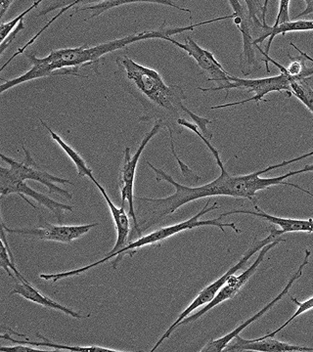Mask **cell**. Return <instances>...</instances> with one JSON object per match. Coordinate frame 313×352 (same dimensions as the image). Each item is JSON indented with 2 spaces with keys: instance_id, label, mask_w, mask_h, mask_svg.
Returning <instances> with one entry per match:
<instances>
[{
  "instance_id": "cell-26",
  "label": "cell",
  "mask_w": 313,
  "mask_h": 352,
  "mask_svg": "<svg viewBox=\"0 0 313 352\" xmlns=\"http://www.w3.org/2000/svg\"><path fill=\"white\" fill-rule=\"evenodd\" d=\"M36 4L32 3V6H30L29 8L25 9L24 12L20 14L19 16L15 18V19L9 21L7 23H2L1 25H0V41H3L4 39L9 36L16 29L18 24H19L20 21L23 19V18L25 17L27 14L31 12L32 9L36 8Z\"/></svg>"
},
{
  "instance_id": "cell-24",
  "label": "cell",
  "mask_w": 313,
  "mask_h": 352,
  "mask_svg": "<svg viewBox=\"0 0 313 352\" xmlns=\"http://www.w3.org/2000/svg\"><path fill=\"white\" fill-rule=\"evenodd\" d=\"M244 1L246 6H247V10L249 12L250 19H252V23L261 34V29H263V25H266L263 22V4L261 3V0H244Z\"/></svg>"
},
{
  "instance_id": "cell-32",
  "label": "cell",
  "mask_w": 313,
  "mask_h": 352,
  "mask_svg": "<svg viewBox=\"0 0 313 352\" xmlns=\"http://www.w3.org/2000/svg\"><path fill=\"white\" fill-rule=\"evenodd\" d=\"M268 3H270V0H264L263 11V22L264 25H268L266 24V13H268Z\"/></svg>"
},
{
  "instance_id": "cell-2",
  "label": "cell",
  "mask_w": 313,
  "mask_h": 352,
  "mask_svg": "<svg viewBox=\"0 0 313 352\" xmlns=\"http://www.w3.org/2000/svg\"><path fill=\"white\" fill-rule=\"evenodd\" d=\"M226 20V16L215 18V19L204 21V22L191 24L187 27H166L164 25L152 31H143L129 34L125 38L113 39L94 46L83 45L78 47L61 48L51 51L46 57H38L34 53L25 52L31 69L22 76L12 80H1L0 94H3L7 90L18 87L22 83L38 80V78H50L56 76H74L87 78V76L80 75V69L91 67L95 73H98L101 58L115 51L125 50L127 46L138 41L147 39H163L171 41L173 36L185 32L194 31L201 25L212 24L219 21Z\"/></svg>"
},
{
  "instance_id": "cell-27",
  "label": "cell",
  "mask_w": 313,
  "mask_h": 352,
  "mask_svg": "<svg viewBox=\"0 0 313 352\" xmlns=\"http://www.w3.org/2000/svg\"><path fill=\"white\" fill-rule=\"evenodd\" d=\"M290 1L291 0H279L277 17H276L273 27L291 21V18H290Z\"/></svg>"
},
{
  "instance_id": "cell-30",
  "label": "cell",
  "mask_w": 313,
  "mask_h": 352,
  "mask_svg": "<svg viewBox=\"0 0 313 352\" xmlns=\"http://www.w3.org/2000/svg\"><path fill=\"white\" fill-rule=\"evenodd\" d=\"M15 0H0V18H3L4 15L8 9L10 8V6H12L13 2Z\"/></svg>"
},
{
  "instance_id": "cell-5",
  "label": "cell",
  "mask_w": 313,
  "mask_h": 352,
  "mask_svg": "<svg viewBox=\"0 0 313 352\" xmlns=\"http://www.w3.org/2000/svg\"><path fill=\"white\" fill-rule=\"evenodd\" d=\"M283 234H284V232H283L282 230H278L275 227H272V228H271L270 235H268V237L264 238L263 240H259L257 239V237L255 238L254 242L250 245L249 249L246 251L244 256L239 259L238 263H236L235 265L231 266V267L229 268V270H227L222 276L219 278V279L215 280V281L213 282L212 284L208 285L206 288L202 289L200 293L198 294V296L195 298L193 302L190 303V305L183 310L182 314H180V316L177 317V319L171 324V327H169L168 330L164 332V335L160 338V340H158L156 344H155L151 351H156L158 347L161 346L164 340H168L169 338L171 337V333L175 332L176 329L178 328V325H180V322L184 320V319L189 316L192 312L195 311L197 308L203 307V305H208V302H212L213 298H215V296H217V293L220 291V289H222V287L224 286V284L226 283L229 277L235 274L237 271L242 270L246 264L249 263L250 259L252 258V256H254L255 254L261 251L264 245L270 244V243L274 241L276 238L280 237Z\"/></svg>"
},
{
  "instance_id": "cell-23",
  "label": "cell",
  "mask_w": 313,
  "mask_h": 352,
  "mask_svg": "<svg viewBox=\"0 0 313 352\" xmlns=\"http://www.w3.org/2000/svg\"><path fill=\"white\" fill-rule=\"evenodd\" d=\"M290 300L291 302L294 303V305L298 307V309L294 312L293 316L289 319L288 321L285 322L284 324L281 326V327L278 328L277 330H275L274 332L268 333V335L264 336V338H274L278 333L281 332L283 329L287 327L289 324H291L292 322L294 320V319L298 318L299 316H301V314H305V312L308 311V310L313 309V296L312 298H308L307 300H303V302H300L298 298H294V296H290Z\"/></svg>"
},
{
  "instance_id": "cell-3",
  "label": "cell",
  "mask_w": 313,
  "mask_h": 352,
  "mask_svg": "<svg viewBox=\"0 0 313 352\" xmlns=\"http://www.w3.org/2000/svg\"><path fill=\"white\" fill-rule=\"evenodd\" d=\"M210 203L211 200H208L205 207L202 208L200 212L195 214L194 217H192L191 219L180 222V223H175L173 224V226L157 229V230L153 231V232L147 234V235L141 236L138 240L131 241V242L129 243V245L116 256L115 261L112 263L114 270H117L120 261L125 258V256H129V258H133L134 254L138 252V250L148 247V245H160L164 241L173 237V236L176 235V234L182 233L183 231L192 230V229L199 228V227L213 226L217 227V228H219L224 234H226V230H224L226 227H230V228L233 229L237 234L242 233V231H241L233 222H231V223L222 222V219H224V217H222V215H219L217 219H201L204 215L219 208V205H217V201H215L212 206H210Z\"/></svg>"
},
{
  "instance_id": "cell-17",
  "label": "cell",
  "mask_w": 313,
  "mask_h": 352,
  "mask_svg": "<svg viewBox=\"0 0 313 352\" xmlns=\"http://www.w3.org/2000/svg\"><path fill=\"white\" fill-rule=\"evenodd\" d=\"M313 31V20H294L282 23L276 25H266L261 29L259 38L255 39V45L257 46L259 52L264 55H270V46L278 34H288V32H310Z\"/></svg>"
},
{
  "instance_id": "cell-16",
  "label": "cell",
  "mask_w": 313,
  "mask_h": 352,
  "mask_svg": "<svg viewBox=\"0 0 313 352\" xmlns=\"http://www.w3.org/2000/svg\"><path fill=\"white\" fill-rule=\"evenodd\" d=\"M15 282L16 283L14 285L13 289L9 292V296L14 295L21 296L22 298H24L25 300L36 303V305H41V307H43L58 310V311H61L64 314L73 317V318L78 319V320H80V319H87L91 315L80 314V312L75 311V310L72 309V308L65 307V305H61V303L51 300L48 296L43 295L38 289L34 288L27 279H16Z\"/></svg>"
},
{
  "instance_id": "cell-11",
  "label": "cell",
  "mask_w": 313,
  "mask_h": 352,
  "mask_svg": "<svg viewBox=\"0 0 313 352\" xmlns=\"http://www.w3.org/2000/svg\"><path fill=\"white\" fill-rule=\"evenodd\" d=\"M98 226L99 223L83 224V226H55L45 221L43 217H39L38 226L32 227V228H10L6 226L3 219H1V227L6 229L7 234L41 241H51V242L62 243V244H71L74 241L83 237L94 227Z\"/></svg>"
},
{
  "instance_id": "cell-8",
  "label": "cell",
  "mask_w": 313,
  "mask_h": 352,
  "mask_svg": "<svg viewBox=\"0 0 313 352\" xmlns=\"http://www.w3.org/2000/svg\"><path fill=\"white\" fill-rule=\"evenodd\" d=\"M164 126L161 122H155L151 131L148 132L144 136V138L141 141L140 145L136 151L132 154L131 148H125V160L122 163V168L120 173V195H122V206H125V201L129 204V212L132 219V226H133V230L131 233V239L129 243L131 242L133 235H138L140 237L138 228V220L136 217V201H134V179H136V168H138V162L140 160L141 155L146 148V146L149 144L151 140L161 131Z\"/></svg>"
},
{
  "instance_id": "cell-28",
  "label": "cell",
  "mask_w": 313,
  "mask_h": 352,
  "mask_svg": "<svg viewBox=\"0 0 313 352\" xmlns=\"http://www.w3.org/2000/svg\"><path fill=\"white\" fill-rule=\"evenodd\" d=\"M24 19L25 18H23V19L20 21L17 27H16V29L14 30V31L11 32V34H9L3 41H1V44H0V55H1V56L4 54L7 48H8L9 46L13 43V41H15L16 36H18V34H19L20 32H22L23 30H25Z\"/></svg>"
},
{
  "instance_id": "cell-7",
  "label": "cell",
  "mask_w": 313,
  "mask_h": 352,
  "mask_svg": "<svg viewBox=\"0 0 313 352\" xmlns=\"http://www.w3.org/2000/svg\"><path fill=\"white\" fill-rule=\"evenodd\" d=\"M94 184L97 189L99 190V192H100L101 195L103 196V198L105 199L111 214H112L114 223H115L117 241H116V244L114 245L112 251H110L105 258L96 261V263L85 266V267L66 271V272L54 273V274H44L43 273V274L39 275L41 279L52 282V283H57L60 280L66 279V278L78 276V275H82L88 270L97 267V266L101 265L102 263H105L107 261H110V259L116 258L129 245V239H131V221H129V215L125 212V206L118 208L111 200L110 197L107 194L105 188L102 186L100 183L96 182Z\"/></svg>"
},
{
  "instance_id": "cell-20",
  "label": "cell",
  "mask_w": 313,
  "mask_h": 352,
  "mask_svg": "<svg viewBox=\"0 0 313 352\" xmlns=\"http://www.w3.org/2000/svg\"><path fill=\"white\" fill-rule=\"evenodd\" d=\"M36 337L43 340V342H34V340H30L28 337H25V340H17L14 339L10 333L7 331L6 333L1 336L2 340H9V342H13L16 344H27V346H46L50 347L51 349H55V351H120L117 349H110V347H102V346H68V344H55V342H51L47 338L41 335V333H36Z\"/></svg>"
},
{
  "instance_id": "cell-29",
  "label": "cell",
  "mask_w": 313,
  "mask_h": 352,
  "mask_svg": "<svg viewBox=\"0 0 313 352\" xmlns=\"http://www.w3.org/2000/svg\"><path fill=\"white\" fill-rule=\"evenodd\" d=\"M0 351H13V352H24V351H45L43 349H36L32 346H27V344H18L15 346H1Z\"/></svg>"
},
{
  "instance_id": "cell-1",
  "label": "cell",
  "mask_w": 313,
  "mask_h": 352,
  "mask_svg": "<svg viewBox=\"0 0 313 352\" xmlns=\"http://www.w3.org/2000/svg\"><path fill=\"white\" fill-rule=\"evenodd\" d=\"M116 65L118 82L144 109V113L138 118L139 122H161L168 129L171 140L173 133L182 132L183 127L178 124V120L190 118L203 135L212 141L213 134L208 129L212 120L196 115L184 105L183 101L187 97L180 85H166L156 69L136 63L127 55L118 57Z\"/></svg>"
},
{
  "instance_id": "cell-13",
  "label": "cell",
  "mask_w": 313,
  "mask_h": 352,
  "mask_svg": "<svg viewBox=\"0 0 313 352\" xmlns=\"http://www.w3.org/2000/svg\"><path fill=\"white\" fill-rule=\"evenodd\" d=\"M310 256H312V252H310V250H305V258H303V263H301V265L299 266L298 270H296V272L292 275L291 279L289 280L288 283H287L284 289H283L279 295L276 296L274 300H271V302H268L266 307H263V309L259 310V312H257L254 316L250 317V318L248 319L247 321L243 322L241 325H239L237 328L234 329V330L231 331L230 333H227V335L224 336V337L219 338V339L213 340H211V342H208V344L201 349V352L224 351V349H226V347L228 346L229 344H230L231 340H233L234 338L240 335V333H242L245 329L249 327L250 324L255 323V322L259 320V319H261L264 314H268L271 308L275 307L276 303L279 302L280 300H283V298H284V296L289 293L290 289L292 288V286H293L294 282L303 276V270H305V266L310 263Z\"/></svg>"
},
{
  "instance_id": "cell-25",
  "label": "cell",
  "mask_w": 313,
  "mask_h": 352,
  "mask_svg": "<svg viewBox=\"0 0 313 352\" xmlns=\"http://www.w3.org/2000/svg\"><path fill=\"white\" fill-rule=\"evenodd\" d=\"M228 2L229 4H230L231 8L233 9V20L236 27L249 24V23L252 22L249 12H248L247 9H245L242 4L240 3V0H228Z\"/></svg>"
},
{
  "instance_id": "cell-21",
  "label": "cell",
  "mask_w": 313,
  "mask_h": 352,
  "mask_svg": "<svg viewBox=\"0 0 313 352\" xmlns=\"http://www.w3.org/2000/svg\"><path fill=\"white\" fill-rule=\"evenodd\" d=\"M39 122H41V126L50 134L51 138L61 147L63 151L66 153L67 156H68L69 159H71V161L73 162V164H75L78 177H88L92 182H96L97 180L96 178L94 177V170L87 166V162L83 159V157L80 156L73 147L67 144V143L63 140L61 136L58 135L56 132L53 131L44 120L39 119Z\"/></svg>"
},
{
  "instance_id": "cell-12",
  "label": "cell",
  "mask_w": 313,
  "mask_h": 352,
  "mask_svg": "<svg viewBox=\"0 0 313 352\" xmlns=\"http://www.w3.org/2000/svg\"><path fill=\"white\" fill-rule=\"evenodd\" d=\"M284 242H286V240L283 239L281 236H280V237L276 238V239L270 243V244L264 245L263 249L259 251V256H257L255 263H252L247 270L241 273L240 275L233 274L232 276L229 277L226 283L224 284V286L222 287V289H220V291L217 293V295L215 296V298H213L212 302L206 305L205 307L202 308L200 311L197 312V314H194L186 317L184 320L180 322L178 327L182 325H186V324L192 323V322H196L198 319H200L202 316L208 314V312L210 311V310H212L213 308L220 305V303L226 302V300H232L234 296L237 295L239 291L245 286V284L249 281L250 278L256 273L259 264L263 263L264 258H266V254H268V252L271 251V250H272L273 248H275L276 245H279L280 243Z\"/></svg>"
},
{
  "instance_id": "cell-31",
  "label": "cell",
  "mask_w": 313,
  "mask_h": 352,
  "mask_svg": "<svg viewBox=\"0 0 313 352\" xmlns=\"http://www.w3.org/2000/svg\"><path fill=\"white\" fill-rule=\"evenodd\" d=\"M307 4L305 6V10L303 12L299 14L298 16H296V18H301L305 17V16L310 15V14H313V0H303Z\"/></svg>"
},
{
  "instance_id": "cell-9",
  "label": "cell",
  "mask_w": 313,
  "mask_h": 352,
  "mask_svg": "<svg viewBox=\"0 0 313 352\" xmlns=\"http://www.w3.org/2000/svg\"><path fill=\"white\" fill-rule=\"evenodd\" d=\"M0 193H1V197L16 194V195L22 198L25 203L29 204L34 210H38V207L34 206L27 197L34 199L36 203L47 208L51 214L56 217L58 223H62L65 219V212H74V208L72 206L59 203V201L44 195L41 192L31 188L25 180L21 179L18 176L14 175L10 168H4V166L0 168Z\"/></svg>"
},
{
  "instance_id": "cell-14",
  "label": "cell",
  "mask_w": 313,
  "mask_h": 352,
  "mask_svg": "<svg viewBox=\"0 0 313 352\" xmlns=\"http://www.w3.org/2000/svg\"><path fill=\"white\" fill-rule=\"evenodd\" d=\"M169 43L185 51L190 57L193 58L195 62L207 76L208 82H222V85L232 82L233 76L227 73L222 65L215 59L212 52L201 47L191 36H186L184 43H178L173 38H171Z\"/></svg>"
},
{
  "instance_id": "cell-6",
  "label": "cell",
  "mask_w": 313,
  "mask_h": 352,
  "mask_svg": "<svg viewBox=\"0 0 313 352\" xmlns=\"http://www.w3.org/2000/svg\"><path fill=\"white\" fill-rule=\"evenodd\" d=\"M197 89L200 91H220L226 90V96L228 97L229 91L231 89H242L247 91V94H255L254 96L247 99V100L235 102V103L222 104V105L213 106L211 110H217V109L234 107V106L243 105L247 102L255 101L259 105L261 102H268L264 99V96L271 92L286 91L288 96H293L291 89V80L285 74L280 73V75L270 76L266 78H254V80H244V78H238L233 76L232 82L220 85L217 87L203 88L198 87Z\"/></svg>"
},
{
  "instance_id": "cell-34",
  "label": "cell",
  "mask_w": 313,
  "mask_h": 352,
  "mask_svg": "<svg viewBox=\"0 0 313 352\" xmlns=\"http://www.w3.org/2000/svg\"><path fill=\"white\" fill-rule=\"evenodd\" d=\"M310 62H313V58L310 57Z\"/></svg>"
},
{
  "instance_id": "cell-10",
  "label": "cell",
  "mask_w": 313,
  "mask_h": 352,
  "mask_svg": "<svg viewBox=\"0 0 313 352\" xmlns=\"http://www.w3.org/2000/svg\"><path fill=\"white\" fill-rule=\"evenodd\" d=\"M22 149L25 154V161L23 162H18L12 157H7L3 153L0 154L2 162L8 164L9 168L14 175L18 176L21 179L25 180H25H32V182L41 183L48 189L50 195L61 197V198H65L66 200L72 201L73 195L67 190L58 187L56 183L68 185H74V183L71 180L58 177L56 175H50L47 171L41 170L39 164L34 161V157H32L31 153L28 151L24 145H22Z\"/></svg>"
},
{
  "instance_id": "cell-33",
  "label": "cell",
  "mask_w": 313,
  "mask_h": 352,
  "mask_svg": "<svg viewBox=\"0 0 313 352\" xmlns=\"http://www.w3.org/2000/svg\"><path fill=\"white\" fill-rule=\"evenodd\" d=\"M43 0H36V1H34V2H36V6H39V4H41V2H43Z\"/></svg>"
},
{
  "instance_id": "cell-4",
  "label": "cell",
  "mask_w": 313,
  "mask_h": 352,
  "mask_svg": "<svg viewBox=\"0 0 313 352\" xmlns=\"http://www.w3.org/2000/svg\"><path fill=\"white\" fill-rule=\"evenodd\" d=\"M138 2L161 4V6L171 7V8L177 9V10L183 11V12L191 13L190 9L182 8V7L175 3L173 0H51L50 6L44 7L43 10L39 11L38 17H43V16L47 15V14L54 11L55 9H61V10H60V12L58 13L56 16H54L47 24L44 25L41 31L36 32L23 47H21V51L25 52V50L36 43V39H38L55 21L59 19L63 14L67 12L69 9L74 8V7H76V8H75V12L72 14L71 17H73V16H75L76 14L78 12L88 11V12H90L89 17L85 18V21H88L98 17L101 14L107 12V11L110 10V9L116 8V7L127 6V4L138 3Z\"/></svg>"
},
{
  "instance_id": "cell-18",
  "label": "cell",
  "mask_w": 313,
  "mask_h": 352,
  "mask_svg": "<svg viewBox=\"0 0 313 352\" xmlns=\"http://www.w3.org/2000/svg\"><path fill=\"white\" fill-rule=\"evenodd\" d=\"M256 212L252 210H230V212H224L222 214V217H228L232 214H250L254 217H259V219L266 220V221L270 222L274 226H279L282 229L283 232H308L313 233V219H284V217H274L263 212L261 208L255 205Z\"/></svg>"
},
{
  "instance_id": "cell-22",
  "label": "cell",
  "mask_w": 313,
  "mask_h": 352,
  "mask_svg": "<svg viewBox=\"0 0 313 352\" xmlns=\"http://www.w3.org/2000/svg\"><path fill=\"white\" fill-rule=\"evenodd\" d=\"M292 94L313 113V89L308 80L291 82Z\"/></svg>"
},
{
  "instance_id": "cell-19",
  "label": "cell",
  "mask_w": 313,
  "mask_h": 352,
  "mask_svg": "<svg viewBox=\"0 0 313 352\" xmlns=\"http://www.w3.org/2000/svg\"><path fill=\"white\" fill-rule=\"evenodd\" d=\"M289 59L291 60L288 67L283 66V65L278 63L275 60H273L270 55H264L263 61L266 63V72L270 73V63L274 65L276 68L279 69L280 73L285 74L288 76L289 80L292 82H301L303 80H310L313 76V68H308L307 66V58L303 55L300 56L292 57L289 53Z\"/></svg>"
},
{
  "instance_id": "cell-15",
  "label": "cell",
  "mask_w": 313,
  "mask_h": 352,
  "mask_svg": "<svg viewBox=\"0 0 313 352\" xmlns=\"http://www.w3.org/2000/svg\"><path fill=\"white\" fill-rule=\"evenodd\" d=\"M313 351V347L298 346L288 342H280L273 338H257L254 340L243 339L240 335L234 338L233 342L224 349V351Z\"/></svg>"
}]
</instances>
